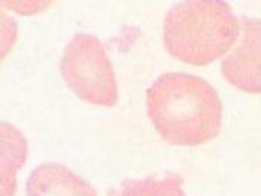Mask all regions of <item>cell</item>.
<instances>
[{
    "instance_id": "1",
    "label": "cell",
    "mask_w": 261,
    "mask_h": 196,
    "mask_svg": "<svg viewBox=\"0 0 261 196\" xmlns=\"http://www.w3.org/2000/svg\"><path fill=\"white\" fill-rule=\"evenodd\" d=\"M147 113L166 143L199 146L220 134L223 104L205 79L189 73H165L147 89Z\"/></svg>"
},
{
    "instance_id": "2",
    "label": "cell",
    "mask_w": 261,
    "mask_h": 196,
    "mask_svg": "<svg viewBox=\"0 0 261 196\" xmlns=\"http://www.w3.org/2000/svg\"><path fill=\"white\" fill-rule=\"evenodd\" d=\"M239 29V19L226 2H181L165 16L163 42L166 51L179 61L205 65L234 45Z\"/></svg>"
},
{
    "instance_id": "3",
    "label": "cell",
    "mask_w": 261,
    "mask_h": 196,
    "mask_svg": "<svg viewBox=\"0 0 261 196\" xmlns=\"http://www.w3.org/2000/svg\"><path fill=\"white\" fill-rule=\"evenodd\" d=\"M60 70L67 86L83 101L104 107L117 103L113 64L95 36L76 34L65 46Z\"/></svg>"
},
{
    "instance_id": "4",
    "label": "cell",
    "mask_w": 261,
    "mask_h": 196,
    "mask_svg": "<svg viewBox=\"0 0 261 196\" xmlns=\"http://www.w3.org/2000/svg\"><path fill=\"white\" fill-rule=\"evenodd\" d=\"M241 40L221 61L224 79L234 88L261 94V19L244 18Z\"/></svg>"
},
{
    "instance_id": "5",
    "label": "cell",
    "mask_w": 261,
    "mask_h": 196,
    "mask_svg": "<svg viewBox=\"0 0 261 196\" xmlns=\"http://www.w3.org/2000/svg\"><path fill=\"white\" fill-rule=\"evenodd\" d=\"M27 196H98L95 189L63 163H43L27 181Z\"/></svg>"
},
{
    "instance_id": "6",
    "label": "cell",
    "mask_w": 261,
    "mask_h": 196,
    "mask_svg": "<svg viewBox=\"0 0 261 196\" xmlns=\"http://www.w3.org/2000/svg\"><path fill=\"white\" fill-rule=\"evenodd\" d=\"M109 196H187L182 190V177L168 174L162 179L147 177L143 180H126L120 190H112Z\"/></svg>"
}]
</instances>
